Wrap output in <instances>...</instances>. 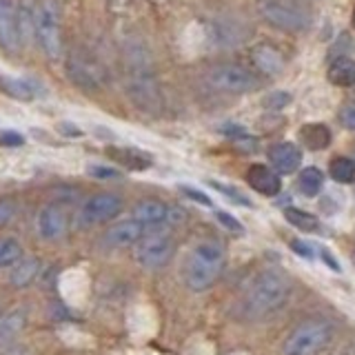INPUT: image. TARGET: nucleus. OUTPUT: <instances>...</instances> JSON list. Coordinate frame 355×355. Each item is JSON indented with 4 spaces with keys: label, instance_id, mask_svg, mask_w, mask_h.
<instances>
[{
    "label": "nucleus",
    "instance_id": "0eeeda50",
    "mask_svg": "<svg viewBox=\"0 0 355 355\" xmlns=\"http://www.w3.org/2000/svg\"><path fill=\"white\" fill-rule=\"evenodd\" d=\"M260 16L269 25L284 31H302L311 25V16L306 9L280 3V0H264V3H260Z\"/></svg>",
    "mask_w": 355,
    "mask_h": 355
},
{
    "label": "nucleus",
    "instance_id": "f03ea898",
    "mask_svg": "<svg viewBox=\"0 0 355 355\" xmlns=\"http://www.w3.org/2000/svg\"><path fill=\"white\" fill-rule=\"evenodd\" d=\"M291 293V284L277 271H262L253 277V282L244 295V311L249 318H266L282 309Z\"/></svg>",
    "mask_w": 355,
    "mask_h": 355
},
{
    "label": "nucleus",
    "instance_id": "9b49d317",
    "mask_svg": "<svg viewBox=\"0 0 355 355\" xmlns=\"http://www.w3.org/2000/svg\"><path fill=\"white\" fill-rule=\"evenodd\" d=\"M69 229V218L60 205H44L36 216V231L42 240H60Z\"/></svg>",
    "mask_w": 355,
    "mask_h": 355
},
{
    "label": "nucleus",
    "instance_id": "7ed1b4c3",
    "mask_svg": "<svg viewBox=\"0 0 355 355\" xmlns=\"http://www.w3.org/2000/svg\"><path fill=\"white\" fill-rule=\"evenodd\" d=\"M333 329L324 320H306L284 340L282 355H318L329 347Z\"/></svg>",
    "mask_w": 355,
    "mask_h": 355
},
{
    "label": "nucleus",
    "instance_id": "39448f33",
    "mask_svg": "<svg viewBox=\"0 0 355 355\" xmlns=\"http://www.w3.org/2000/svg\"><path fill=\"white\" fill-rule=\"evenodd\" d=\"M133 255H136V262L142 269H149V271L162 269V266L169 264L175 255V240L171 233L151 229L140 238L136 249H133Z\"/></svg>",
    "mask_w": 355,
    "mask_h": 355
},
{
    "label": "nucleus",
    "instance_id": "6e6552de",
    "mask_svg": "<svg viewBox=\"0 0 355 355\" xmlns=\"http://www.w3.org/2000/svg\"><path fill=\"white\" fill-rule=\"evenodd\" d=\"M122 211V198L116 193H96L87 198L78 211V225L83 229L111 222Z\"/></svg>",
    "mask_w": 355,
    "mask_h": 355
},
{
    "label": "nucleus",
    "instance_id": "7c9ffc66",
    "mask_svg": "<svg viewBox=\"0 0 355 355\" xmlns=\"http://www.w3.org/2000/svg\"><path fill=\"white\" fill-rule=\"evenodd\" d=\"M288 103H291V94H286V92H273L264 98L266 109H284Z\"/></svg>",
    "mask_w": 355,
    "mask_h": 355
},
{
    "label": "nucleus",
    "instance_id": "4c0bfd02",
    "mask_svg": "<svg viewBox=\"0 0 355 355\" xmlns=\"http://www.w3.org/2000/svg\"><path fill=\"white\" fill-rule=\"evenodd\" d=\"M353 260H355V255H353Z\"/></svg>",
    "mask_w": 355,
    "mask_h": 355
},
{
    "label": "nucleus",
    "instance_id": "4be33fe9",
    "mask_svg": "<svg viewBox=\"0 0 355 355\" xmlns=\"http://www.w3.org/2000/svg\"><path fill=\"white\" fill-rule=\"evenodd\" d=\"M0 94L20 100V103H31L33 96H36V89H33L29 80H22V78L0 76Z\"/></svg>",
    "mask_w": 355,
    "mask_h": 355
},
{
    "label": "nucleus",
    "instance_id": "2eb2a0df",
    "mask_svg": "<svg viewBox=\"0 0 355 355\" xmlns=\"http://www.w3.org/2000/svg\"><path fill=\"white\" fill-rule=\"evenodd\" d=\"M69 76L76 85L87 89H96L103 85V71H100V67L92 60L80 58V55L69 58Z\"/></svg>",
    "mask_w": 355,
    "mask_h": 355
},
{
    "label": "nucleus",
    "instance_id": "c9c22d12",
    "mask_svg": "<svg viewBox=\"0 0 355 355\" xmlns=\"http://www.w3.org/2000/svg\"><path fill=\"white\" fill-rule=\"evenodd\" d=\"M322 260H324V262H327V264L331 266L333 271H340V264H338L336 260H333V255H331V253H329L327 249H322Z\"/></svg>",
    "mask_w": 355,
    "mask_h": 355
},
{
    "label": "nucleus",
    "instance_id": "c85d7f7f",
    "mask_svg": "<svg viewBox=\"0 0 355 355\" xmlns=\"http://www.w3.org/2000/svg\"><path fill=\"white\" fill-rule=\"evenodd\" d=\"M338 120H340V125L344 129L355 131V100H351V103H347V105H342Z\"/></svg>",
    "mask_w": 355,
    "mask_h": 355
},
{
    "label": "nucleus",
    "instance_id": "dca6fc26",
    "mask_svg": "<svg viewBox=\"0 0 355 355\" xmlns=\"http://www.w3.org/2000/svg\"><path fill=\"white\" fill-rule=\"evenodd\" d=\"M107 155L129 171H144L153 164L151 155L147 151H140L133 147H109Z\"/></svg>",
    "mask_w": 355,
    "mask_h": 355
},
{
    "label": "nucleus",
    "instance_id": "f704fd0d",
    "mask_svg": "<svg viewBox=\"0 0 355 355\" xmlns=\"http://www.w3.org/2000/svg\"><path fill=\"white\" fill-rule=\"evenodd\" d=\"M25 142L22 138V133L18 131H3L0 133V144H5V147H18V144Z\"/></svg>",
    "mask_w": 355,
    "mask_h": 355
},
{
    "label": "nucleus",
    "instance_id": "f257e3e1",
    "mask_svg": "<svg viewBox=\"0 0 355 355\" xmlns=\"http://www.w3.org/2000/svg\"><path fill=\"white\" fill-rule=\"evenodd\" d=\"M227 255L216 240H200L184 262V284L196 293H202L216 284L225 271Z\"/></svg>",
    "mask_w": 355,
    "mask_h": 355
},
{
    "label": "nucleus",
    "instance_id": "b1692460",
    "mask_svg": "<svg viewBox=\"0 0 355 355\" xmlns=\"http://www.w3.org/2000/svg\"><path fill=\"white\" fill-rule=\"evenodd\" d=\"M329 173L336 182L349 184L355 180V160L347 158V155H336L329 162Z\"/></svg>",
    "mask_w": 355,
    "mask_h": 355
},
{
    "label": "nucleus",
    "instance_id": "a878e982",
    "mask_svg": "<svg viewBox=\"0 0 355 355\" xmlns=\"http://www.w3.org/2000/svg\"><path fill=\"white\" fill-rule=\"evenodd\" d=\"M22 258V247L16 238H3L0 240V269L14 266Z\"/></svg>",
    "mask_w": 355,
    "mask_h": 355
},
{
    "label": "nucleus",
    "instance_id": "cd10ccee",
    "mask_svg": "<svg viewBox=\"0 0 355 355\" xmlns=\"http://www.w3.org/2000/svg\"><path fill=\"white\" fill-rule=\"evenodd\" d=\"M216 220H218L225 229H229L231 233H238V236H242V233H244L242 222H240L238 218H233L231 214H227V211H216Z\"/></svg>",
    "mask_w": 355,
    "mask_h": 355
},
{
    "label": "nucleus",
    "instance_id": "a211bd4d",
    "mask_svg": "<svg viewBox=\"0 0 355 355\" xmlns=\"http://www.w3.org/2000/svg\"><path fill=\"white\" fill-rule=\"evenodd\" d=\"M300 140L309 149V151H322L327 149L333 136H331V129L322 122H309V125L300 127Z\"/></svg>",
    "mask_w": 355,
    "mask_h": 355
},
{
    "label": "nucleus",
    "instance_id": "20e7f679",
    "mask_svg": "<svg viewBox=\"0 0 355 355\" xmlns=\"http://www.w3.org/2000/svg\"><path fill=\"white\" fill-rule=\"evenodd\" d=\"M40 49L47 58H58L62 51L60 33V7L55 0H40L36 5V29H33Z\"/></svg>",
    "mask_w": 355,
    "mask_h": 355
},
{
    "label": "nucleus",
    "instance_id": "ddd939ff",
    "mask_svg": "<svg viewBox=\"0 0 355 355\" xmlns=\"http://www.w3.org/2000/svg\"><path fill=\"white\" fill-rule=\"evenodd\" d=\"M266 158H269L271 166L280 173V175H291L300 169L302 164V153L295 147L293 142H275L266 151Z\"/></svg>",
    "mask_w": 355,
    "mask_h": 355
},
{
    "label": "nucleus",
    "instance_id": "473e14b6",
    "mask_svg": "<svg viewBox=\"0 0 355 355\" xmlns=\"http://www.w3.org/2000/svg\"><path fill=\"white\" fill-rule=\"evenodd\" d=\"M180 191H182L184 196H189V198H191L193 202H200V205H205V207H211V205H214V202H211V198H209L207 193L198 191V189L189 187V184H182V187H180Z\"/></svg>",
    "mask_w": 355,
    "mask_h": 355
},
{
    "label": "nucleus",
    "instance_id": "c756f323",
    "mask_svg": "<svg viewBox=\"0 0 355 355\" xmlns=\"http://www.w3.org/2000/svg\"><path fill=\"white\" fill-rule=\"evenodd\" d=\"M16 202L14 200H9V198H3L0 200V229L3 227H7L11 220H14V216H16Z\"/></svg>",
    "mask_w": 355,
    "mask_h": 355
},
{
    "label": "nucleus",
    "instance_id": "423d86ee",
    "mask_svg": "<svg viewBox=\"0 0 355 355\" xmlns=\"http://www.w3.org/2000/svg\"><path fill=\"white\" fill-rule=\"evenodd\" d=\"M207 83L218 92L249 94L258 87V78L240 64H216L214 69H209Z\"/></svg>",
    "mask_w": 355,
    "mask_h": 355
},
{
    "label": "nucleus",
    "instance_id": "9d476101",
    "mask_svg": "<svg viewBox=\"0 0 355 355\" xmlns=\"http://www.w3.org/2000/svg\"><path fill=\"white\" fill-rule=\"evenodd\" d=\"M149 229L138 222L136 218L129 220H120L116 225H111L105 236H103V244L109 249H127V247H136L140 242V238L147 233Z\"/></svg>",
    "mask_w": 355,
    "mask_h": 355
},
{
    "label": "nucleus",
    "instance_id": "72a5a7b5",
    "mask_svg": "<svg viewBox=\"0 0 355 355\" xmlns=\"http://www.w3.org/2000/svg\"><path fill=\"white\" fill-rule=\"evenodd\" d=\"M291 249H293L297 255H302V258H306V260H313V258H315L313 247H311V244H306V242H302V240H291Z\"/></svg>",
    "mask_w": 355,
    "mask_h": 355
},
{
    "label": "nucleus",
    "instance_id": "f3484780",
    "mask_svg": "<svg viewBox=\"0 0 355 355\" xmlns=\"http://www.w3.org/2000/svg\"><path fill=\"white\" fill-rule=\"evenodd\" d=\"M251 58H253L255 67H258L260 71L269 73V76H275V73H280L284 69L282 53L277 51L275 47H271V44H258V47H253Z\"/></svg>",
    "mask_w": 355,
    "mask_h": 355
},
{
    "label": "nucleus",
    "instance_id": "393cba45",
    "mask_svg": "<svg viewBox=\"0 0 355 355\" xmlns=\"http://www.w3.org/2000/svg\"><path fill=\"white\" fill-rule=\"evenodd\" d=\"M284 220L288 225H293L300 231H306V233H313L320 229V220L313 214H306L302 209H295V207H288L284 209Z\"/></svg>",
    "mask_w": 355,
    "mask_h": 355
},
{
    "label": "nucleus",
    "instance_id": "f8f14e48",
    "mask_svg": "<svg viewBox=\"0 0 355 355\" xmlns=\"http://www.w3.org/2000/svg\"><path fill=\"white\" fill-rule=\"evenodd\" d=\"M20 40V7H16V0H0V42L5 44V49L16 51Z\"/></svg>",
    "mask_w": 355,
    "mask_h": 355
},
{
    "label": "nucleus",
    "instance_id": "bb28decb",
    "mask_svg": "<svg viewBox=\"0 0 355 355\" xmlns=\"http://www.w3.org/2000/svg\"><path fill=\"white\" fill-rule=\"evenodd\" d=\"M209 184L214 187L218 193L227 196V198L231 200V202L242 205V207H251V200H249L247 196H244V193H240L238 189H233V187H229V184H225V182H218V180H211Z\"/></svg>",
    "mask_w": 355,
    "mask_h": 355
},
{
    "label": "nucleus",
    "instance_id": "5701e85b",
    "mask_svg": "<svg viewBox=\"0 0 355 355\" xmlns=\"http://www.w3.org/2000/svg\"><path fill=\"white\" fill-rule=\"evenodd\" d=\"M322 187H324V173H322L318 166H306V169L300 171L297 175V189L300 193L306 198H315Z\"/></svg>",
    "mask_w": 355,
    "mask_h": 355
},
{
    "label": "nucleus",
    "instance_id": "6ab92c4d",
    "mask_svg": "<svg viewBox=\"0 0 355 355\" xmlns=\"http://www.w3.org/2000/svg\"><path fill=\"white\" fill-rule=\"evenodd\" d=\"M38 273H40V260L38 258H20L14 266H11L9 282L16 288H25L36 280Z\"/></svg>",
    "mask_w": 355,
    "mask_h": 355
},
{
    "label": "nucleus",
    "instance_id": "412c9836",
    "mask_svg": "<svg viewBox=\"0 0 355 355\" xmlns=\"http://www.w3.org/2000/svg\"><path fill=\"white\" fill-rule=\"evenodd\" d=\"M27 324V315L22 309H11L9 313L0 318V349L7 347V344L18 338V333L25 329Z\"/></svg>",
    "mask_w": 355,
    "mask_h": 355
},
{
    "label": "nucleus",
    "instance_id": "aec40b11",
    "mask_svg": "<svg viewBox=\"0 0 355 355\" xmlns=\"http://www.w3.org/2000/svg\"><path fill=\"white\" fill-rule=\"evenodd\" d=\"M327 78H329V83L336 87H353L355 85V60L349 58V55H340V58H336L329 64Z\"/></svg>",
    "mask_w": 355,
    "mask_h": 355
},
{
    "label": "nucleus",
    "instance_id": "4468645a",
    "mask_svg": "<svg viewBox=\"0 0 355 355\" xmlns=\"http://www.w3.org/2000/svg\"><path fill=\"white\" fill-rule=\"evenodd\" d=\"M247 182H249V187L253 189V191H258L260 196H266V198L277 196V193H280V189H282L280 173H277L273 166H266V164L249 166Z\"/></svg>",
    "mask_w": 355,
    "mask_h": 355
},
{
    "label": "nucleus",
    "instance_id": "e433bc0d",
    "mask_svg": "<svg viewBox=\"0 0 355 355\" xmlns=\"http://www.w3.org/2000/svg\"><path fill=\"white\" fill-rule=\"evenodd\" d=\"M353 27H355V9H353Z\"/></svg>",
    "mask_w": 355,
    "mask_h": 355
},
{
    "label": "nucleus",
    "instance_id": "2f4dec72",
    "mask_svg": "<svg viewBox=\"0 0 355 355\" xmlns=\"http://www.w3.org/2000/svg\"><path fill=\"white\" fill-rule=\"evenodd\" d=\"M87 173L94 178H103V180H114V178H120V173L111 166H103V164H89Z\"/></svg>",
    "mask_w": 355,
    "mask_h": 355
},
{
    "label": "nucleus",
    "instance_id": "1a4fd4ad",
    "mask_svg": "<svg viewBox=\"0 0 355 355\" xmlns=\"http://www.w3.org/2000/svg\"><path fill=\"white\" fill-rule=\"evenodd\" d=\"M178 214L180 211L171 209L169 205L160 202V200H142V202L133 207L131 218H136L151 231V229H160L162 225H173V222L180 220Z\"/></svg>",
    "mask_w": 355,
    "mask_h": 355
}]
</instances>
